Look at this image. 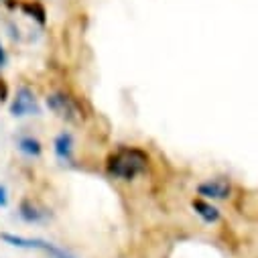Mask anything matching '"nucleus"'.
<instances>
[{
  "instance_id": "1",
  "label": "nucleus",
  "mask_w": 258,
  "mask_h": 258,
  "mask_svg": "<svg viewBox=\"0 0 258 258\" xmlns=\"http://www.w3.org/2000/svg\"><path fill=\"white\" fill-rule=\"evenodd\" d=\"M149 157L141 149H122L108 159V173L120 179H135L147 169Z\"/></svg>"
},
{
  "instance_id": "2",
  "label": "nucleus",
  "mask_w": 258,
  "mask_h": 258,
  "mask_svg": "<svg viewBox=\"0 0 258 258\" xmlns=\"http://www.w3.org/2000/svg\"><path fill=\"white\" fill-rule=\"evenodd\" d=\"M47 106H49L59 118L70 120V122H78L80 116H82L78 104H76L70 96H66V94H53V96H49V98H47Z\"/></svg>"
},
{
  "instance_id": "3",
  "label": "nucleus",
  "mask_w": 258,
  "mask_h": 258,
  "mask_svg": "<svg viewBox=\"0 0 258 258\" xmlns=\"http://www.w3.org/2000/svg\"><path fill=\"white\" fill-rule=\"evenodd\" d=\"M11 112L13 116H25V114H37V102H35V96L31 94V90L27 88H21L17 92V98L11 106Z\"/></svg>"
},
{
  "instance_id": "4",
  "label": "nucleus",
  "mask_w": 258,
  "mask_h": 258,
  "mask_svg": "<svg viewBox=\"0 0 258 258\" xmlns=\"http://www.w3.org/2000/svg\"><path fill=\"white\" fill-rule=\"evenodd\" d=\"M200 193L206 198H214V200H224L230 196V183L224 181V179H216V181H210V183H204L200 185Z\"/></svg>"
},
{
  "instance_id": "5",
  "label": "nucleus",
  "mask_w": 258,
  "mask_h": 258,
  "mask_svg": "<svg viewBox=\"0 0 258 258\" xmlns=\"http://www.w3.org/2000/svg\"><path fill=\"white\" fill-rule=\"evenodd\" d=\"M193 210H196L206 222H218V220H220V212H218L214 206H210V204H206V202H202V200L193 202Z\"/></svg>"
},
{
  "instance_id": "6",
  "label": "nucleus",
  "mask_w": 258,
  "mask_h": 258,
  "mask_svg": "<svg viewBox=\"0 0 258 258\" xmlns=\"http://www.w3.org/2000/svg\"><path fill=\"white\" fill-rule=\"evenodd\" d=\"M55 153L59 155V159L63 161H70L72 159V137L70 135H59L55 141Z\"/></svg>"
},
{
  "instance_id": "7",
  "label": "nucleus",
  "mask_w": 258,
  "mask_h": 258,
  "mask_svg": "<svg viewBox=\"0 0 258 258\" xmlns=\"http://www.w3.org/2000/svg\"><path fill=\"white\" fill-rule=\"evenodd\" d=\"M21 216L27 220V222H41L43 218H45V214L43 212H39L33 204H29V202H23V206H21Z\"/></svg>"
},
{
  "instance_id": "8",
  "label": "nucleus",
  "mask_w": 258,
  "mask_h": 258,
  "mask_svg": "<svg viewBox=\"0 0 258 258\" xmlns=\"http://www.w3.org/2000/svg\"><path fill=\"white\" fill-rule=\"evenodd\" d=\"M19 147H21V151H25L27 155H33V157H39V155H41V145H39L37 139H31V137L21 139Z\"/></svg>"
},
{
  "instance_id": "9",
  "label": "nucleus",
  "mask_w": 258,
  "mask_h": 258,
  "mask_svg": "<svg viewBox=\"0 0 258 258\" xmlns=\"http://www.w3.org/2000/svg\"><path fill=\"white\" fill-rule=\"evenodd\" d=\"M23 11H25L29 17L37 19L41 25L45 23V9H43L39 3H29V5H23Z\"/></svg>"
},
{
  "instance_id": "10",
  "label": "nucleus",
  "mask_w": 258,
  "mask_h": 258,
  "mask_svg": "<svg viewBox=\"0 0 258 258\" xmlns=\"http://www.w3.org/2000/svg\"><path fill=\"white\" fill-rule=\"evenodd\" d=\"M7 204V191L5 187H0V206H5Z\"/></svg>"
},
{
  "instance_id": "11",
  "label": "nucleus",
  "mask_w": 258,
  "mask_h": 258,
  "mask_svg": "<svg viewBox=\"0 0 258 258\" xmlns=\"http://www.w3.org/2000/svg\"><path fill=\"white\" fill-rule=\"evenodd\" d=\"M5 61H7V55H5L3 47H0V68H3V66H5Z\"/></svg>"
}]
</instances>
